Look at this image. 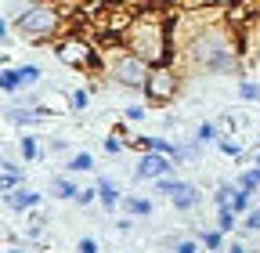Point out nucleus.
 <instances>
[{"mask_svg": "<svg viewBox=\"0 0 260 253\" xmlns=\"http://www.w3.org/2000/svg\"><path fill=\"white\" fill-rule=\"evenodd\" d=\"M199 242H203V249H210V253H213V249H220L224 232H220V228H210V232H203V235H199Z\"/></svg>", "mask_w": 260, "mask_h": 253, "instance_id": "393cba45", "label": "nucleus"}, {"mask_svg": "<svg viewBox=\"0 0 260 253\" xmlns=\"http://www.w3.org/2000/svg\"><path fill=\"white\" fill-rule=\"evenodd\" d=\"M242 232H260V206L246 213V220H242Z\"/></svg>", "mask_w": 260, "mask_h": 253, "instance_id": "7c9ffc66", "label": "nucleus"}, {"mask_svg": "<svg viewBox=\"0 0 260 253\" xmlns=\"http://www.w3.org/2000/svg\"><path fill=\"white\" fill-rule=\"evenodd\" d=\"M228 253H249V249H246L242 242H232V246H228Z\"/></svg>", "mask_w": 260, "mask_h": 253, "instance_id": "4c0bfd02", "label": "nucleus"}, {"mask_svg": "<svg viewBox=\"0 0 260 253\" xmlns=\"http://www.w3.org/2000/svg\"><path fill=\"white\" fill-rule=\"evenodd\" d=\"M40 66H32V61H29V66H18V87L25 90V87H37L40 83Z\"/></svg>", "mask_w": 260, "mask_h": 253, "instance_id": "aec40b11", "label": "nucleus"}, {"mask_svg": "<svg viewBox=\"0 0 260 253\" xmlns=\"http://www.w3.org/2000/svg\"><path fill=\"white\" fill-rule=\"evenodd\" d=\"M98 51H102V47H94L87 37H76V33L54 40V58L61 61V66H69V69H90V73L102 69V58H98Z\"/></svg>", "mask_w": 260, "mask_h": 253, "instance_id": "39448f33", "label": "nucleus"}, {"mask_svg": "<svg viewBox=\"0 0 260 253\" xmlns=\"http://www.w3.org/2000/svg\"><path fill=\"white\" fill-rule=\"evenodd\" d=\"M213 253H220V249H213Z\"/></svg>", "mask_w": 260, "mask_h": 253, "instance_id": "79ce46f5", "label": "nucleus"}, {"mask_svg": "<svg viewBox=\"0 0 260 253\" xmlns=\"http://www.w3.org/2000/svg\"><path fill=\"white\" fill-rule=\"evenodd\" d=\"M217 134H220V123H210V119H206V123L195 126V134H191V138H195V141H203V145H210V141H217Z\"/></svg>", "mask_w": 260, "mask_h": 253, "instance_id": "5701e85b", "label": "nucleus"}, {"mask_svg": "<svg viewBox=\"0 0 260 253\" xmlns=\"http://www.w3.org/2000/svg\"><path fill=\"white\" fill-rule=\"evenodd\" d=\"M256 167H260V152H256Z\"/></svg>", "mask_w": 260, "mask_h": 253, "instance_id": "a19ab883", "label": "nucleus"}, {"mask_svg": "<svg viewBox=\"0 0 260 253\" xmlns=\"http://www.w3.org/2000/svg\"><path fill=\"white\" fill-rule=\"evenodd\" d=\"M235 184L242 188V192H260V167H249V170H242Z\"/></svg>", "mask_w": 260, "mask_h": 253, "instance_id": "412c9836", "label": "nucleus"}, {"mask_svg": "<svg viewBox=\"0 0 260 253\" xmlns=\"http://www.w3.org/2000/svg\"><path fill=\"white\" fill-rule=\"evenodd\" d=\"M61 11L58 4H47V0H37V4H25L15 18L18 25V37L29 40V44H47V40H58L61 33Z\"/></svg>", "mask_w": 260, "mask_h": 253, "instance_id": "7ed1b4c3", "label": "nucleus"}, {"mask_svg": "<svg viewBox=\"0 0 260 253\" xmlns=\"http://www.w3.org/2000/svg\"><path fill=\"white\" fill-rule=\"evenodd\" d=\"M152 184H155V192H159V196H167V199H174L181 188H184V181L174 177V174H170V177H159V181H152Z\"/></svg>", "mask_w": 260, "mask_h": 253, "instance_id": "a211bd4d", "label": "nucleus"}, {"mask_svg": "<svg viewBox=\"0 0 260 253\" xmlns=\"http://www.w3.org/2000/svg\"><path fill=\"white\" fill-rule=\"evenodd\" d=\"M8 253H25V249H15V246H11V249H8Z\"/></svg>", "mask_w": 260, "mask_h": 253, "instance_id": "ea45409f", "label": "nucleus"}, {"mask_svg": "<svg viewBox=\"0 0 260 253\" xmlns=\"http://www.w3.org/2000/svg\"><path fill=\"white\" fill-rule=\"evenodd\" d=\"M65 170H69V174H87V170H94V155H90V152H73L69 160H65Z\"/></svg>", "mask_w": 260, "mask_h": 253, "instance_id": "dca6fc26", "label": "nucleus"}, {"mask_svg": "<svg viewBox=\"0 0 260 253\" xmlns=\"http://www.w3.org/2000/svg\"><path fill=\"white\" fill-rule=\"evenodd\" d=\"M98 203H102L105 210L123 206V192H119V184H116L112 177H102V181H98Z\"/></svg>", "mask_w": 260, "mask_h": 253, "instance_id": "1a4fd4ad", "label": "nucleus"}, {"mask_svg": "<svg viewBox=\"0 0 260 253\" xmlns=\"http://www.w3.org/2000/svg\"><path fill=\"white\" fill-rule=\"evenodd\" d=\"M217 228H220L224 235H232V232L239 228V213H235L232 206H224V210H217Z\"/></svg>", "mask_w": 260, "mask_h": 253, "instance_id": "6ab92c4d", "label": "nucleus"}, {"mask_svg": "<svg viewBox=\"0 0 260 253\" xmlns=\"http://www.w3.org/2000/svg\"><path fill=\"white\" fill-rule=\"evenodd\" d=\"M123 44L134 51L138 58H145L148 66H167L177 58L174 44H170V25L159 18H134V25L126 29Z\"/></svg>", "mask_w": 260, "mask_h": 253, "instance_id": "f03ea898", "label": "nucleus"}, {"mask_svg": "<svg viewBox=\"0 0 260 253\" xmlns=\"http://www.w3.org/2000/svg\"><path fill=\"white\" fill-rule=\"evenodd\" d=\"M138 148L141 152H167V155H174L177 152V141L159 138V134H148V138H138Z\"/></svg>", "mask_w": 260, "mask_h": 253, "instance_id": "f8f14e48", "label": "nucleus"}, {"mask_svg": "<svg viewBox=\"0 0 260 253\" xmlns=\"http://www.w3.org/2000/svg\"><path fill=\"white\" fill-rule=\"evenodd\" d=\"M98 203V184L94 188H80V196H76V206H90Z\"/></svg>", "mask_w": 260, "mask_h": 253, "instance_id": "c756f323", "label": "nucleus"}, {"mask_svg": "<svg viewBox=\"0 0 260 253\" xmlns=\"http://www.w3.org/2000/svg\"><path fill=\"white\" fill-rule=\"evenodd\" d=\"M51 196H54V199H76V196H80V184H76L69 174H61V177L51 181Z\"/></svg>", "mask_w": 260, "mask_h": 253, "instance_id": "ddd939ff", "label": "nucleus"}, {"mask_svg": "<svg viewBox=\"0 0 260 253\" xmlns=\"http://www.w3.org/2000/svg\"><path fill=\"white\" fill-rule=\"evenodd\" d=\"M188 4H210V8H235V4H242V0H188Z\"/></svg>", "mask_w": 260, "mask_h": 253, "instance_id": "473e14b6", "label": "nucleus"}, {"mask_svg": "<svg viewBox=\"0 0 260 253\" xmlns=\"http://www.w3.org/2000/svg\"><path fill=\"white\" fill-rule=\"evenodd\" d=\"M40 192H32V188H15V192H8L4 196V203L15 210V213H25V210H37L40 206Z\"/></svg>", "mask_w": 260, "mask_h": 253, "instance_id": "6e6552de", "label": "nucleus"}, {"mask_svg": "<svg viewBox=\"0 0 260 253\" xmlns=\"http://www.w3.org/2000/svg\"><path fill=\"white\" fill-rule=\"evenodd\" d=\"M199 246H203V242H195V239H181V242H177V249H174V253H203V249H199Z\"/></svg>", "mask_w": 260, "mask_h": 253, "instance_id": "72a5a7b5", "label": "nucleus"}, {"mask_svg": "<svg viewBox=\"0 0 260 253\" xmlns=\"http://www.w3.org/2000/svg\"><path fill=\"white\" fill-rule=\"evenodd\" d=\"M105 69H109V76H112L119 87H130V90H141V87H145V80H148V73H152L148 61H145V58H138L126 44H123L119 51H112V58L105 61Z\"/></svg>", "mask_w": 260, "mask_h": 253, "instance_id": "20e7f679", "label": "nucleus"}, {"mask_svg": "<svg viewBox=\"0 0 260 253\" xmlns=\"http://www.w3.org/2000/svg\"><path fill=\"white\" fill-rule=\"evenodd\" d=\"M112 134H116V138H123V141H130V134H126V123H116V126H112Z\"/></svg>", "mask_w": 260, "mask_h": 253, "instance_id": "e433bc0d", "label": "nucleus"}, {"mask_svg": "<svg viewBox=\"0 0 260 253\" xmlns=\"http://www.w3.org/2000/svg\"><path fill=\"white\" fill-rule=\"evenodd\" d=\"M0 167H4V181H0V184H4V196H8V192H15V188H22V181H25V177H22V170H18L11 160H4Z\"/></svg>", "mask_w": 260, "mask_h": 253, "instance_id": "f3484780", "label": "nucleus"}, {"mask_svg": "<svg viewBox=\"0 0 260 253\" xmlns=\"http://www.w3.org/2000/svg\"><path fill=\"white\" fill-rule=\"evenodd\" d=\"M256 199H260V192H256Z\"/></svg>", "mask_w": 260, "mask_h": 253, "instance_id": "37998d69", "label": "nucleus"}, {"mask_svg": "<svg viewBox=\"0 0 260 253\" xmlns=\"http://www.w3.org/2000/svg\"><path fill=\"white\" fill-rule=\"evenodd\" d=\"M87 105H90V90H83V87H80V90H73V94H69V109H73V112H83Z\"/></svg>", "mask_w": 260, "mask_h": 253, "instance_id": "bb28decb", "label": "nucleus"}, {"mask_svg": "<svg viewBox=\"0 0 260 253\" xmlns=\"http://www.w3.org/2000/svg\"><path fill=\"white\" fill-rule=\"evenodd\" d=\"M174 167H177L174 155H167V152H141V160L134 167V177L138 181H159V177H170Z\"/></svg>", "mask_w": 260, "mask_h": 253, "instance_id": "0eeeda50", "label": "nucleus"}, {"mask_svg": "<svg viewBox=\"0 0 260 253\" xmlns=\"http://www.w3.org/2000/svg\"><path fill=\"white\" fill-rule=\"evenodd\" d=\"M253 54H256V66H260V37H256V47H253Z\"/></svg>", "mask_w": 260, "mask_h": 253, "instance_id": "58836bf2", "label": "nucleus"}, {"mask_svg": "<svg viewBox=\"0 0 260 253\" xmlns=\"http://www.w3.org/2000/svg\"><path fill=\"white\" fill-rule=\"evenodd\" d=\"M18 152H22V160H25V163H37L40 155H44L40 141L32 138V134H22V138H18Z\"/></svg>", "mask_w": 260, "mask_h": 253, "instance_id": "2eb2a0df", "label": "nucleus"}, {"mask_svg": "<svg viewBox=\"0 0 260 253\" xmlns=\"http://www.w3.org/2000/svg\"><path fill=\"white\" fill-rule=\"evenodd\" d=\"M123 210L130 217H152L155 213V203L148 196H123Z\"/></svg>", "mask_w": 260, "mask_h": 253, "instance_id": "9b49d317", "label": "nucleus"}, {"mask_svg": "<svg viewBox=\"0 0 260 253\" xmlns=\"http://www.w3.org/2000/svg\"><path fill=\"white\" fill-rule=\"evenodd\" d=\"M76 249H80V253H102V249H98V242H94L90 235H83V239L76 242Z\"/></svg>", "mask_w": 260, "mask_h": 253, "instance_id": "f704fd0d", "label": "nucleus"}, {"mask_svg": "<svg viewBox=\"0 0 260 253\" xmlns=\"http://www.w3.org/2000/svg\"><path fill=\"white\" fill-rule=\"evenodd\" d=\"M123 119H126V123H141V119H145V105H126V109H123Z\"/></svg>", "mask_w": 260, "mask_h": 253, "instance_id": "c85d7f7f", "label": "nucleus"}, {"mask_svg": "<svg viewBox=\"0 0 260 253\" xmlns=\"http://www.w3.org/2000/svg\"><path fill=\"white\" fill-rule=\"evenodd\" d=\"M141 90H145V98L152 105H170L181 94V73L174 69V61H167V66H152V73H148Z\"/></svg>", "mask_w": 260, "mask_h": 253, "instance_id": "423d86ee", "label": "nucleus"}, {"mask_svg": "<svg viewBox=\"0 0 260 253\" xmlns=\"http://www.w3.org/2000/svg\"><path fill=\"white\" fill-rule=\"evenodd\" d=\"M0 90H4V94L22 90V87H18V69H15V66H4V73H0Z\"/></svg>", "mask_w": 260, "mask_h": 253, "instance_id": "b1692460", "label": "nucleus"}, {"mask_svg": "<svg viewBox=\"0 0 260 253\" xmlns=\"http://www.w3.org/2000/svg\"><path fill=\"white\" fill-rule=\"evenodd\" d=\"M199 199H203V192H199L195 184H188V181H184V188H181V192H177L170 203H174V210L188 213V210H195V206H199Z\"/></svg>", "mask_w": 260, "mask_h": 253, "instance_id": "9d476101", "label": "nucleus"}, {"mask_svg": "<svg viewBox=\"0 0 260 253\" xmlns=\"http://www.w3.org/2000/svg\"><path fill=\"white\" fill-rule=\"evenodd\" d=\"M228 25V22H224ZM224 25H203V29H191V40H188V58L210 76H228V73H239L242 66V54L239 44L228 37Z\"/></svg>", "mask_w": 260, "mask_h": 253, "instance_id": "f257e3e1", "label": "nucleus"}, {"mask_svg": "<svg viewBox=\"0 0 260 253\" xmlns=\"http://www.w3.org/2000/svg\"><path fill=\"white\" fill-rule=\"evenodd\" d=\"M105 152H109V155H116V152H123V138H116V134H109V138H105Z\"/></svg>", "mask_w": 260, "mask_h": 253, "instance_id": "c9c22d12", "label": "nucleus"}, {"mask_svg": "<svg viewBox=\"0 0 260 253\" xmlns=\"http://www.w3.org/2000/svg\"><path fill=\"white\" fill-rule=\"evenodd\" d=\"M199 152H203V141H177V152H174V163L177 167H184V163H195L199 160Z\"/></svg>", "mask_w": 260, "mask_h": 253, "instance_id": "4468645a", "label": "nucleus"}, {"mask_svg": "<svg viewBox=\"0 0 260 253\" xmlns=\"http://www.w3.org/2000/svg\"><path fill=\"white\" fill-rule=\"evenodd\" d=\"M239 98H242V102H260V83L239 80Z\"/></svg>", "mask_w": 260, "mask_h": 253, "instance_id": "a878e982", "label": "nucleus"}, {"mask_svg": "<svg viewBox=\"0 0 260 253\" xmlns=\"http://www.w3.org/2000/svg\"><path fill=\"white\" fill-rule=\"evenodd\" d=\"M235 188H239V184H228V181H220V184H217V192H213V206H217V210L232 206V199H235Z\"/></svg>", "mask_w": 260, "mask_h": 253, "instance_id": "4be33fe9", "label": "nucleus"}, {"mask_svg": "<svg viewBox=\"0 0 260 253\" xmlns=\"http://www.w3.org/2000/svg\"><path fill=\"white\" fill-rule=\"evenodd\" d=\"M249 196H253V192H242V188H235L232 210H235V213H249Z\"/></svg>", "mask_w": 260, "mask_h": 253, "instance_id": "cd10ccee", "label": "nucleus"}, {"mask_svg": "<svg viewBox=\"0 0 260 253\" xmlns=\"http://www.w3.org/2000/svg\"><path fill=\"white\" fill-rule=\"evenodd\" d=\"M220 152H224V155H242V145L232 141V138H220Z\"/></svg>", "mask_w": 260, "mask_h": 253, "instance_id": "2f4dec72", "label": "nucleus"}]
</instances>
